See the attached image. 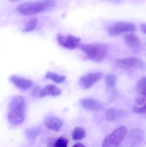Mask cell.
<instances>
[{
	"label": "cell",
	"mask_w": 146,
	"mask_h": 147,
	"mask_svg": "<svg viewBox=\"0 0 146 147\" xmlns=\"http://www.w3.org/2000/svg\"><path fill=\"white\" fill-rule=\"evenodd\" d=\"M25 100L22 96L14 97L9 105L8 119L13 125H18L23 123L25 120Z\"/></svg>",
	"instance_id": "1"
},
{
	"label": "cell",
	"mask_w": 146,
	"mask_h": 147,
	"mask_svg": "<svg viewBox=\"0 0 146 147\" xmlns=\"http://www.w3.org/2000/svg\"><path fill=\"white\" fill-rule=\"evenodd\" d=\"M79 47L89 58L95 62H101L108 54V47L105 44H83Z\"/></svg>",
	"instance_id": "2"
},
{
	"label": "cell",
	"mask_w": 146,
	"mask_h": 147,
	"mask_svg": "<svg viewBox=\"0 0 146 147\" xmlns=\"http://www.w3.org/2000/svg\"><path fill=\"white\" fill-rule=\"evenodd\" d=\"M127 129L125 126H121L106 136L104 140L102 147H120L127 134Z\"/></svg>",
	"instance_id": "3"
},
{
	"label": "cell",
	"mask_w": 146,
	"mask_h": 147,
	"mask_svg": "<svg viewBox=\"0 0 146 147\" xmlns=\"http://www.w3.org/2000/svg\"><path fill=\"white\" fill-rule=\"evenodd\" d=\"M18 12L23 15L28 16L42 13L45 11L39 0L36 2L24 3L17 7Z\"/></svg>",
	"instance_id": "4"
},
{
	"label": "cell",
	"mask_w": 146,
	"mask_h": 147,
	"mask_svg": "<svg viewBox=\"0 0 146 147\" xmlns=\"http://www.w3.org/2000/svg\"><path fill=\"white\" fill-rule=\"evenodd\" d=\"M133 23L127 22H118L111 26L108 29V33L111 36H116L125 33L133 32L136 30Z\"/></svg>",
	"instance_id": "5"
},
{
	"label": "cell",
	"mask_w": 146,
	"mask_h": 147,
	"mask_svg": "<svg viewBox=\"0 0 146 147\" xmlns=\"http://www.w3.org/2000/svg\"><path fill=\"white\" fill-rule=\"evenodd\" d=\"M116 64L123 69H135L143 70L145 69V63L142 60L134 57H127L116 60Z\"/></svg>",
	"instance_id": "6"
},
{
	"label": "cell",
	"mask_w": 146,
	"mask_h": 147,
	"mask_svg": "<svg viewBox=\"0 0 146 147\" xmlns=\"http://www.w3.org/2000/svg\"><path fill=\"white\" fill-rule=\"evenodd\" d=\"M58 43L63 47L74 50L80 46L81 40L80 38L72 35L60 36L57 38Z\"/></svg>",
	"instance_id": "7"
},
{
	"label": "cell",
	"mask_w": 146,
	"mask_h": 147,
	"mask_svg": "<svg viewBox=\"0 0 146 147\" xmlns=\"http://www.w3.org/2000/svg\"><path fill=\"white\" fill-rule=\"evenodd\" d=\"M103 76V74L99 72L88 74L80 78V84L83 88L88 89L98 82Z\"/></svg>",
	"instance_id": "8"
},
{
	"label": "cell",
	"mask_w": 146,
	"mask_h": 147,
	"mask_svg": "<svg viewBox=\"0 0 146 147\" xmlns=\"http://www.w3.org/2000/svg\"><path fill=\"white\" fill-rule=\"evenodd\" d=\"M80 102L83 108L88 110L98 111L102 110L103 107L101 102L92 98H83Z\"/></svg>",
	"instance_id": "9"
},
{
	"label": "cell",
	"mask_w": 146,
	"mask_h": 147,
	"mask_svg": "<svg viewBox=\"0 0 146 147\" xmlns=\"http://www.w3.org/2000/svg\"><path fill=\"white\" fill-rule=\"evenodd\" d=\"M45 125L49 129L52 131H60L63 125V121L56 117H49L44 120Z\"/></svg>",
	"instance_id": "10"
},
{
	"label": "cell",
	"mask_w": 146,
	"mask_h": 147,
	"mask_svg": "<svg viewBox=\"0 0 146 147\" xmlns=\"http://www.w3.org/2000/svg\"><path fill=\"white\" fill-rule=\"evenodd\" d=\"M10 80L16 87L23 90H28L33 85L31 80L18 76H12Z\"/></svg>",
	"instance_id": "11"
},
{
	"label": "cell",
	"mask_w": 146,
	"mask_h": 147,
	"mask_svg": "<svg viewBox=\"0 0 146 147\" xmlns=\"http://www.w3.org/2000/svg\"><path fill=\"white\" fill-rule=\"evenodd\" d=\"M61 94V91L55 85L49 84L40 90L39 97H43L47 96H57Z\"/></svg>",
	"instance_id": "12"
},
{
	"label": "cell",
	"mask_w": 146,
	"mask_h": 147,
	"mask_svg": "<svg viewBox=\"0 0 146 147\" xmlns=\"http://www.w3.org/2000/svg\"><path fill=\"white\" fill-rule=\"evenodd\" d=\"M126 112L123 110L111 109L106 111L105 116L109 121H115L121 119L126 115Z\"/></svg>",
	"instance_id": "13"
},
{
	"label": "cell",
	"mask_w": 146,
	"mask_h": 147,
	"mask_svg": "<svg viewBox=\"0 0 146 147\" xmlns=\"http://www.w3.org/2000/svg\"><path fill=\"white\" fill-rule=\"evenodd\" d=\"M125 44L131 48H137L141 45V42L139 37L133 34L126 35L124 38Z\"/></svg>",
	"instance_id": "14"
},
{
	"label": "cell",
	"mask_w": 146,
	"mask_h": 147,
	"mask_svg": "<svg viewBox=\"0 0 146 147\" xmlns=\"http://www.w3.org/2000/svg\"><path fill=\"white\" fill-rule=\"evenodd\" d=\"M86 133L83 128L76 127L72 133V138L75 141H80L85 137Z\"/></svg>",
	"instance_id": "15"
},
{
	"label": "cell",
	"mask_w": 146,
	"mask_h": 147,
	"mask_svg": "<svg viewBox=\"0 0 146 147\" xmlns=\"http://www.w3.org/2000/svg\"><path fill=\"white\" fill-rule=\"evenodd\" d=\"M45 78L51 80L52 81L57 84H61L65 82L66 77L65 76H61L57 74L51 72H49L46 74Z\"/></svg>",
	"instance_id": "16"
},
{
	"label": "cell",
	"mask_w": 146,
	"mask_h": 147,
	"mask_svg": "<svg viewBox=\"0 0 146 147\" xmlns=\"http://www.w3.org/2000/svg\"><path fill=\"white\" fill-rule=\"evenodd\" d=\"M146 78L145 77H142L139 80L137 85V91L138 94L145 96Z\"/></svg>",
	"instance_id": "17"
},
{
	"label": "cell",
	"mask_w": 146,
	"mask_h": 147,
	"mask_svg": "<svg viewBox=\"0 0 146 147\" xmlns=\"http://www.w3.org/2000/svg\"><path fill=\"white\" fill-rule=\"evenodd\" d=\"M105 82L107 87L114 88L117 83V78L113 74H109L105 78Z\"/></svg>",
	"instance_id": "18"
},
{
	"label": "cell",
	"mask_w": 146,
	"mask_h": 147,
	"mask_svg": "<svg viewBox=\"0 0 146 147\" xmlns=\"http://www.w3.org/2000/svg\"><path fill=\"white\" fill-rule=\"evenodd\" d=\"M38 23L37 19L32 18L25 25L23 31L25 32H30L33 31L37 26Z\"/></svg>",
	"instance_id": "19"
},
{
	"label": "cell",
	"mask_w": 146,
	"mask_h": 147,
	"mask_svg": "<svg viewBox=\"0 0 146 147\" xmlns=\"http://www.w3.org/2000/svg\"><path fill=\"white\" fill-rule=\"evenodd\" d=\"M69 140L66 137L61 136L52 143V147H67Z\"/></svg>",
	"instance_id": "20"
},
{
	"label": "cell",
	"mask_w": 146,
	"mask_h": 147,
	"mask_svg": "<svg viewBox=\"0 0 146 147\" xmlns=\"http://www.w3.org/2000/svg\"><path fill=\"white\" fill-rule=\"evenodd\" d=\"M42 3L45 10L50 9L55 6L54 0H39Z\"/></svg>",
	"instance_id": "21"
},
{
	"label": "cell",
	"mask_w": 146,
	"mask_h": 147,
	"mask_svg": "<svg viewBox=\"0 0 146 147\" xmlns=\"http://www.w3.org/2000/svg\"><path fill=\"white\" fill-rule=\"evenodd\" d=\"M39 130L38 129L32 128L31 129L27 131V136L29 137V138L31 139L34 138L36 137L37 134H38V132Z\"/></svg>",
	"instance_id": "22"
},
{
	"label": "cell",
	"mask_w": 146,
	"mask_h": 147,
	"mask_svg": "<svg viewBox=\"0 0 146 147\" xmlns=\"http://www.w3.org/2000/svg\"><path fill=\"white\" fill-rule=\"evenodd\" d=\"M146 105L142 106H137L134 108L133 111L135 113L138 114H144L146 113Z\"/></svg>",
	"instance_id": "23"
},
{
	"label": "cell",
	"mask_w": 146,
	"mask_h": 147,
	"mask_svg": "<svg viewBox=\"0 0 146 147\" xmlns=\"http://www.w3.org/2000/svg\"><path fill=\"white\" fill-rule=\"evenodd\" d=\"M146 101V98L145 97L139 96L135 99V102L137 104L142 105L145 104Z\"/></svg>",
	"instance_id": "24"
},
{
	"label": "cell",
	"mask_w": 146,
	"mask_h": 147,
	"mask_svg": "<svg viewBox=\"0 0 146 147\" xmlns=\"http://www.w3.org/2000/svg\"><path fill=\"white\" fill-rule=\"evenodd\" d=\"M141 29V31L143 32L144 33H146V25L145 24H142L140 26Z\"/></svg>",
	"instance_id": "25"
},
{
	"label": "cell",
	"mask_w": 146,
	"mask_h": 147,
	"mask_svg": "<svg viewBox=\"0 0 146 147\" xmlns=\"http://www.w3.org/2000/svg\"><path fill=\"white\" fill-rule=\"evenodd\" d=\"M73 147H85L83 144H81V143H77V144H75L74 146Z\"/></svg>",
	"instance_id": "26"
},
{
	"label": "cell",
	"mask_w": 146,
	"mask_h": 147,
	"mask_svg": "<svg viewBox=\"0 0 146 147\" xmlns=\"http://www.w3.org/2000/svg\"><path fill=\"white\" fill-rule=\"evenodd\" d=\"M109 1L115 2L118 3L120 2L121 1V0H109Z\"/></svg>",
	"instance_id": "27"
},
{
	"label": "cell",
	"mask_w": 146,
	"mask_h": 147,
	"mask_svg": "<svg viewBox=\"0 0 146 147\" xmlns=\"http://www.w3.org/2000/svg\"><path fill=\"white\" fill-rule=\"evenodd\" d=\"M9 1H19V0H9Z\"/></svg>",
	"instance_id": "28"
}]
</instances>
